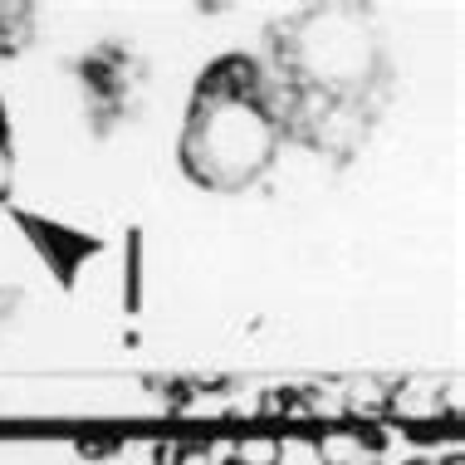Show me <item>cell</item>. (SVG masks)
<instances>
[{"instance_id": "3", "label": "cell", "mask_w": 465, "mask_h": 465, "mask_svg": "<svg viewBox=\"0 0 465 465\" xmlns=\"http://www.w3.org/2000/svg\"><path fill=\"white\" fill-rule=\"evenodd\" d=\"M280 465H329L323 460V441L309 431H289L280 436Z\"/></svg>"}, {"instance_id": "4", "label": "cell", "mask_w": 465, "mask_h": 465, "mask_svg": "<svg viewBox=\"0 0 465 465\" xmlns=\"http://www.w3.org/2000/svg\"><path fill=\"white\" fill-rule=\"evenodd\" d=\"M231 460V441H192L177 450V465H225Z\"/></svg>"}, {"instance_id": "1", "label": "cell", "mask_w": 465, "mask_h": 465, "mask_svg": "<svg viewBox=\"0 0 465 465\" xmlns=\"http://www.w3.org/2000/svg\"><path fill=\"white\" fill-rule=\"evenodd\" d=\"M387 411H397V421H407V426H441L446 401L426 382H401L387 392Z\"/></svg>"}, {"instance_id": "2", "label": "cell", "mask_w": 465, "mask_h": 465, "mask_svg": "<svg viewBox=\"0 0 465 465\" xmlns=\"http://www.w3.org/2000/svg\"><path fill=\"white\" fill-rule=\"evenodd\" d=\"M231 460L241 465H280V436L274 431H245L231 441Z\"/></svg>"}, {"instance_id": "5", "label": "cell", "mask_w": 465, "mask_h": 465, "mask_svg": "<svg viewBox=\"0 0 465 465\" xmlns=\"http://www.w3.org/2000/svg\"><path fill=\"white\" fill-rule=\"evenodd\" d=\"M10 192V143H5V128H0V196Z\"/></svg>"}, {"instance_id": "8", "label": "cell", "mask_w": 465, "mask_h": 465, "mask_svg": "<svg viewBox=\"0 0 465 465\" xmlns=\"http://www.w3.org/2000/svg\"><path fill=\"white\" fill-rule=\"evenodd\" d=\"M329 465H343V460H329Z\"/></svg>"}, {"instance_id": "6", "label": "cell", "mask_w": 465, "mask_h": 465, "mask_svg": "<svg viewBox=\"0 0 465 465\" xmlns=\"http://www.w3.org/2000/svg\"><path fill=\"white\" fill-rule=\"evenodd\" d=\"M446 465H465V456H450V460H446Z\"/></svg>"}, {"instance_id": "7", "label": "cell", "mask_w": 465, "mask_h": 465, "mask_svg": "<svg viewBox=\"0 0 465 465\" xmlns=\"http://www.w3.org/2000/svg\"><path fill=\"white\" fill-rule=\"evenodd\" d=\"M225 465H241V460H225Z\"/></svg>"}]
</instances>
